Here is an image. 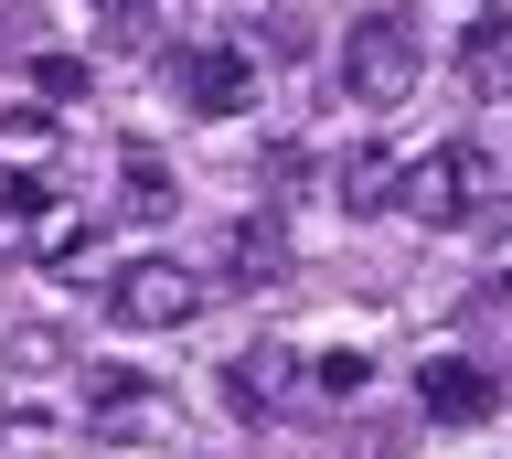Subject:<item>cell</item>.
Masks as SVG:
<instances>
[{
	"label": "cell",
	"mask_w": 512,
	"mask_h": 459,
	"mask_svg": "<svg viewBox=\"0 0 512 459\" xmlns=\"http://www.w3.org/2000/svg\"><path fill=\"white\" fill-rule=\"evenodd\" d=\"M96 438L107 449H160V438H182V395H160L150 374L96 363Z\"/></svg>",
	"instance_id": "5"
},
{
	"label": "cell",
	"mask_w": 512,
	"mask_h": 459,
	"mask_svg": "<svg viewBox=\"0 0 512 459\" xmlns=\"http://www.w3.org/2000/svg\"><path fill=\"white\" fill-rule=\"evenodd\" d=\"M0 161L22 171V182H43V171L64 161V129L43 118V107H11V118H0Z\"/></svg>",
	"instance_id": "9"
},
{
	"label": "cell",
	"mask_w": 512,
	"mask_h": 459,
	"mask_svg": "<svg viewBox=\"0 0 512 459\" xmlns=\"http://www.w3.org/2000/svg\"><path fill=\"white\" fill-rule=\"evenodd\" d=\"M363 385H374V363H363V353H320V395H331V406H352Z\"/></svg>",
	"instance_id": "15"
},
{
	"label": "cell",
	"mask_w": 512,
	"mask_h": 459,
	"mask_svg": "<svg viewBox=\"0 0 512 459\" xmlns=\"http://www.w3.org/2000/svg\"><path fill=\"white\" fill-rule=\"evenodd\" d=\"M192 310H203V278L182 257H128L118 289H107V321L118 331H182Z\"/></svg>",
	"instance_id": "3"
},
{
	"label": "cell",
	"mask_w": 512,
	"mask_h": 459,
	"mask_svg": "<svg viewBox=\"0 0 512 459\" xmlns=\"http://www.w3.org/2000/svg\"><path fill=\"white\" fill-rule=\"evenodd\" d=\"M43 438H54V417H0V459H11V449H43Z\"/></svg>",
	"instance_id": "17"
},
{
	"label": "cell",
	"mask_w": 512,
	"mask_h": 459,
	"mask_svg": "<svg viewBox=\"0 0 512 459\" xmlns=\"http://www.w3.org/2000/svg\"><path fill=\"white\" fill-rule=\"evenodd\" d=\"M480 182H491L480 150H427V161L395 171V214H416V225H470V214H480Z\"/></svg>",
	"instance_id": "4"
},
{
	"label": "cell",
	"mask_w": 512,
	"mask_h": 459,
	"mask_svg": "<svg viewBox=\"0 0 512 459\" xmlns=\"http://www.w3.org/2000/svg\"><path fill=\"white\" fill-rule=\"evenodd\" d=\"M256 86H267V54H256L246 33H203L182 65H171V97H182L192 118H246Z\"/></svg>",
	"instance_id": "2"
},
{
	"label": "cell",
	"mask_w": 512,
	"mask_h": 459,
	"mask_svg": "<svg viewBox=\"0 0 512 459\" xmlns=\"http://www.w3.org/2000/svg\"><path fill=\"white\" fill-rule=\"evenodd\" d=\"M224 278H235V289L288 278V235H278V214H235V225H224Z\"/></svg>",
	"instance_id": "8"
},
{
	"label": "cell",
	"mask_w": 512,
	"mask_h": 459,
	"mask_svg": "<svg viewBox=\"0 0 512 459\" xmlns=\"http://www.w3.org/2000/svg\"><path fill=\"white\" fill-rule=\"evenodd\" d=\"M395 171L406 161H384V150H342V171H331L342 182V214H384L395 203Z\"/></svg>",
	"instance_id": "11"
},
{
	"label": "cell",
	"mask_w": 512,
	"mask_h": 459,
	"mask_svg": "<svg viewBox=\"0 0 512 459\" xmlns=\"http://www.w3.org/2000/svg\"><path fill=\"white\" fill-rule=\"evenodd\" d=\"M0 267H32V182H0Z\"/></svg>",
	"instance_id": "14"
},
{
	"label": "cell",
	"mask_w": 512,
	"mask_h": 459,
	"mask_svg": "<svg viewBox=\"0 0 512 459\" xmlns=\"http://www.w3.org/2000/svg\"><path fill=\"white\" fill-rule=\"evenodd\" d=\"M416 75H427V33H416V11H363L342 33V97L352 107H406L416 97Z\"/></svg>",
	"instance_id": "1"
},
{
	"label": "cell",
	"mask_w": 512,
	"mask_h": 459,
	"mask_svg": "<svg viewBox=\"0 0 512 459\" xmlns=\"http://www.w3.org/2000/svg\"><path fill=\"white\" fill-rule=\"evenodd\" d=\"M32 86H43V97H86V65H75V54H43Z\"/></svg>",
	"instance_id": "16"
},
{
	"label": "cell",
	"mask_w": 512,
	"mask_h": 459,
	"mask_svg": "<svg viewBox=\"0 0 512 459\" xmlns=\"http://www.w3.org/2000/svg\"><path fill=\"white\" fill-rule=\"evenodd\" d=\"M416 395H427L438 427H491V417H502V374H480L470 353H427V363H416Z\"/></svg>",
	"instance_id": "6"
},
{
	"label": "cell",
	"mask_w": 512,
	"mask_h": 459,
	"mask_svg": "<svg viewBox=\"0 0 512 459\" xmlns=\"http://www.w3.org/2000/svg\"><path fill=\"white\" fill-rule=\"evenodd\" d=\"M86 235H96L86 203H64L54 182H32V267H75V257H86Z\"/></svg>",
	"instance_id": "7"
},
{
	"label": "cell",
	"mask_w": 512,
	"mask_h": 459,
	"mask_svg": "<svg viewBox=\"0 0 512 459\" xmlns=\"http://www.w3.org/2000/svg\"><path fill=\"white\" fill-rule=\"evenodd\" d=\"M118 182H128V214H171V171H160V150H128Z\"/></svg>",
	"instance_id": "13"
},
{
	"label": "cell",
	"mask_w": 512,
	"mask_h": 459,
	"mask_svg": "<svg viewBox=\"0 0 512 459\" xmlns=\"http://www.w3.org/2000/svg\"><path fill=\"white\" fill-rule=\"evenodd\" d=\"M278 374H288L278 353H235L224 363V406H235V417H267V406H278Z\"/></svg>",
	"instance_id": "12"
},
{
	"label": "cell",
	"mask_w": 512,
	"mask_h": 459,
	"mask_svg": "<svg viewBox=\"0 0 512 459\" xmlns=\"http://www.w3.org/2000/svg\"><path fill=\"white\" fill-rule=\"evenodd\" d=\"M502 278H512V225L491 235V289H502Z\"/></svg>",
	"instance_id": "18"
},
{
	"label": "cell",
	"mask_w": 512,
	"mask_h": 459,
	"mask_svg": "<svg viewBox=\"0 0 512 459\" xmlns=\"http://www.w3.org/2000/svg\"><path fill=\"white\" fill-rule=\"evenodd\" d=\"M459 75H470V86H512V11H470V33H459Z\"/></svg>",
	"instance_id": "10"
}]
</instances>
